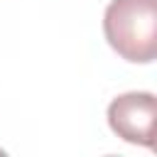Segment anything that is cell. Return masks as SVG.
<instances>
[{"label": "cell", "instance_id": "obj_2", "mask_svg": "<svg viewBox=\"0 0 157 157\" xmlns=\"http://www.w3.org/2000/svg\"><path fill=\"white\" fill-rule=\"evenodd\" d=\"M155 113L157 101L150 91H130L110 101L108 125L125 142L155 147Z\"/></svg>", "mask_w": 157, "mask_h": 157}, {"label": "cell", "instance_id": "obj_1", "mask_svg": "<svg viewBox=\"0 0 157 157\" xmlns=\"http://www.w3.org/2000/svg\"><path fill=\"white\" fill-rule=\"evenodd\" d=\"M103 32L125 61L150 64L157 56V0H110Z\"/></svg>", "mask_w": 157, "mask_h": 157}]
</instances>
